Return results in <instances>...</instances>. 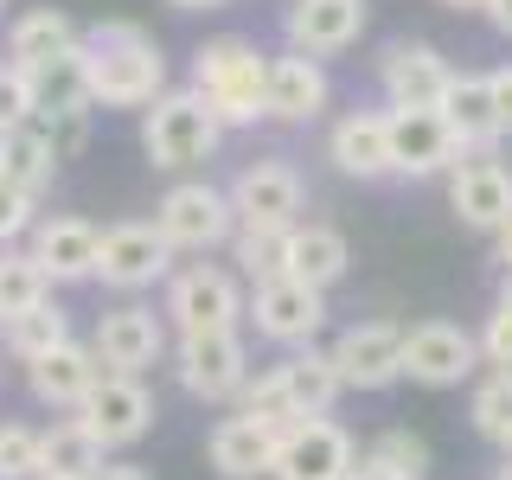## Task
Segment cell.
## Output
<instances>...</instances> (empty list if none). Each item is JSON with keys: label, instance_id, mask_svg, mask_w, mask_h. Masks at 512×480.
<instances>
[{"label": "cell", "instance_id": "f907efd6", "mask_svg": "<svg viewBox=\"0 0 512 480\" xmlns=\"http://www.w3.org/2000/svg\"><path fill=\"white\" fill-rule=\"evenodd\" d=\"M506 461H512V442H506Z\"/></svg>", "mask_w": 512, "mask_h": 480}, {"label": "cell", "instance_id": "c3c4849f", "mask_svg": "<svg viewBox=\"0 0 512 480\" xmlns=\"http://www.w3.org/2000/svg\"><path fill=\"white\" fill-rule=\"evenodd\" d=\"M352 480H391V474H378V468H365V461H359V468H352Z\"/></svg>", "mask_w": 512, "mask_h": 480}, {"label": "cell", "instance_id": "ba28073f", "mask_svg": "<svg viewBox=\"0 0 512 480\" xmlns=\"http://www.w3.org/2000/svg\"><path fill=\"white\" fill-rule=\"evenodd\" d=\"M173 378L199 404H231L250 384V346L244 333H199V340L173 346Z\"/></svg>", "mask_w": 512, "mask_h": 480}, {"label": "cell", "instance_id": "9a60e30c", "mask_svg": "<svg viewBox=\"0 0 512 480\" xmlns=\"http://www.w3.org/2000/svg\"><path fill=\"white\" fill-rule=\"evenodd\" d=\"M365 20H372L365 0H288L282 39H288V52H301V58L320 64V58L346 52V45H359Z\"/></svg>", "mask_w": 512, "mask_h": 480}, {"label": "cell", "instance_id": "cb8c5ba5", "mask_svg": "<svg viewBox=\"0 0 512 480\" xmlns=\"http://www.w3.org/2000/svg\"><path fill=\"white\" fill-rule=\"evenodd\" d=\"M269 378H276V391L288 397V410L308 423V416H327L333 404H340V372H333V352H320V346H301V352H288L282 365H269Z\"/></svg>", "mask_w": 512, "mask_h": 480}, {"label": "cell", "instance_id": "ab89813d", "mask_svg": "<svg viewBox=\"0 0 512 480\" xmlns=\"http://www.w3.org/2000/svg\"><path fill=\"white\" fill-rule=\"evenodd\" d=\"M39 135L52 141V154H58V160H71V154L90 141V109H77V116H45V122H39Z\"/></svg>", "mask_w": 512, "mask_h": 480}, {"label": "cell", "instance_id": "e0dca14e", "mask_svg": "<svg viewBox=\"0 0 512 480\" xmlns=\"http://www.w3.org/2000/svg\"><path fill=\"white\" fill-rule=\"evenodd\" d=\"M77 423L90 429L103 448H128V442H141L154 429V397H148V384L141 378H109L84 397V410H77Z\"/></svg>", "mask_w": 512, "mask_h": 480}, {"label": "cell", "instance_id": "f1b7e54d", "mask_svg": "<svg viewBox=\"0 0 512 480\" xmlns=\"http://www.w3.org/2000/svg\"><path fill=\"white\" fill-rule=\"evenodd\" d=\"M0 180L7 186H20L26 199H45L58 180V154H52V141L39 135V122L32 128H13V135H0Z\"/></svg>", "mask_w": 512, "mask_h": 480}, {"label": "cell", "instance_id": "5b68a950", "mask_svg": "<svg viewBox=\"0 0 512 480\" xmlns=\"http://www.w3.org/2000/svg\"><path fill=\"white\" fill-rule=\"evenodd\" d=\"M154 231L167 237L173 256H180V250L186 256H205V250H218V244H231V237H237V212H231V199H224V186L180 180V186L160 192Z\"/></svg>", "mask_w": 512, "mask_h": 480}, {"label": "cell", "instance_id": "7402d4cb", "mask_svg": "<svg viewBox=\"0 0 512 480\" xmlns=\"http://www.w3.org/2000/svg\"><path fill=\"white\" fill-rule=\"evenodd\" d=\"M352 269V244H346V231H333V224H314V218H301L295 231H288V244H282V276L288 282H308L327 295L333 282H340Z\"/></svg>", "mask_w": 512, "mask_h": 480}, {"label": "cell", "instance_id": "836d02e7", "mask_svg": "<svg viewBox=\"0 0 512 480\" xmlns=\"http://www.w3.org/2000/svg\"><path fill=\"white\" fill-rule=\"evenodd\" d=\"M468 416H474V429L487 442H512V372H493V378H480L474 384V397H468Z\"/></svg>", "mask_w": 512, "mask_h": 480}, {"label": "cell", "instance_id": "d6a6232c", "mask_svg": "<svg viewBox=\"0 0 512 480\" xmlns=\"http://www.w3.org/2000/svg\"><path fill=\"white\" fill-rule=\"evenodd\" d=\"M359 461L378 468V474H391V480H423L429 474V442L410 436V429H378V436L365 442Z\"/></svg>", "mask_w": 512, "mask_h": 480}, {"label": "cell", "instance_id": "8d00e7d4", "mask_svg": "<svg viewBox=\"0 0 512 480\" xmlns=\"http://www.w3.org/2000/svg\"><path fill=\"white\" fill-rule=\"evenodd\" d=\"M39 122V109H32V77L13 71L7 58H0V135H13V128H32Z\"/></svg>", "mask_w": 512, "mask_h": 480}, {"label": "cell", "instance_id": "7a4b0ae2", "mask_svg": "<svg viewBox=\"0 0 512 480\" xmlns=\"http://www.w3.org/2000/svg\"><path fill=\"white\" fill-rule=\"evenodd\" d=\"M192 90L205 96V109L224 122V128H250L263 122V90H269V52L237 32L224 39H205L192 52Z\"/></svg>", "mask_w": 512, "mask_h": 480}, {"label": "cell", "instance_id": "7bdbcfd3", "mask_svg": "<svg viewBox=\"0 0 512 480\" xmlns=\"http://www.w3.org/2000/svg\"><path fill=\"white\" fill-rule=\"evenodd\" d=\"M96 480H148V468H128V461L109 468V461H103V474H96Z\"/></svg>", "mask_w": 512, "mask_h": 480}, {"label": "cell", "instance_id": "603a6c76", "mask_svg": "<svg viewBox=\"0 0 512 480\" xmlns=\"http://www.w3.org/2000/svg\"><path fill=\"white\" fill-rule=\"evenodd\" d=\"M327 96H333V84L314 58H301V52L269 58V90H263L269 122H314L320 109H327Z\"/></svg>", "mask_w": 512, "mask_h": 480}, {"label": "cell", "instance_id": "8fae6325", "mask_svg": "<svg viewBox=\"0 0 512 480\" xmlns=\"http://www.w3.org/2000/svg\"><path fill=\"white\" fill-rule=\"evenodd\" d=\"M327 352L346 391H391L404 378V327L391 320H352Z\"/></svg>", "mask_w": 512, "mask_h": 480}, {"label": "cell", "instance_id": "1f68e13d", "mask_svg": "<svg viewBox=\"0 0 512 480\" xmlns=\"http://www.w3.org/2000/svg\"><path fill=\"white\" fill-rule=\"evenodd\" d=\"M52 301V276L32 263V250H0V320H20Z\"/></svg>", "mask_w": 512, "mask_h": 480}, {"label": "cell", "instance_id": "4316f807", "mask_svg": "<svg viewBox=\"0 0 512 480\" xmlns=\"http://www.w3.org/2000/svg\"><path fill=\"white\" fill-rule=\"evenodd\" d=\"M77 39H84V32H77V20L64 7H32L7 26V64L13 71H39V64L77 52Z\"/></svg>", "mask_w": 512, "mask_h": 480}, {"label": "cell", "instance_id": "74e56055", "mask_svg": "<svg viewBox=\"0 0 512 480\" xmlns=\"http://www.w3.org/2000/svg\"><path fill=\"white\" fill-rule=\"evenodd\" d=\"M32 224H39V199H26L20 186L0 180V250H13V244L32 231Z\"/></svg>", "mask_w": 512, "mask_h": 480}, {"label": "cell", "instance_id": "4dcf8cb0", "mask_svg": "<svg viewBox=\"0 0 512 480\" xmlns=\"http://www.w3.org/2000/svg\"><path fill=\"white\" fill-rule=\"evenodd\" d=\"M64 340H71V314L58 308V301H45V308H32L20 320H0V346H7V359H45V352H58Z\"/></svg>", "mask_w": 512, "mask_h": 480}, {"label": "cell", "instance_id": "83f0119b", "mask_svg": "<svg viewBox=\"0 0 512 480\" xmlns=\"http://www.w3.org/2000/svg\"><path fill=\"white\" fill-rule=\"evenodd\" d=\"M103 455H109V448L96 442L77 416L39 429V480H96V474H103Z\"/></svg>", "mask_w": 512, "mask_h": 480}, {"label": "cell", "instance_id": "ee69618b", "mask_svg": "<svg viewBox=\"0 0 512 480\" xmlns=\"http://www.w3.org/2000/svg\"><path fill=\"white\" fill-rule=\"evenodd\" d=\"M500 269H506V276H512V224H506V231H500Z\"/></svg>", "mask_w": 512, "mask_h": 480}, {"label": "cell", "instance_id": "d590c367", "mask_svg": "<svg viewBox=\"0 0 512 480\" xmlns=\"http://www.w3.org/2000/svg\"><path fill=\"white\" fill-rule=\"evenodd\" d=\"M0 480H39V429L0 423Z\"/></svg>", "mask_w": 512, "mask_h": 480}, {"label": "cell", "instance_id": "f546056e", "mask_svg": "<svg viewBox=\"0 0 512 480\" xmlns=\"http://www.w3.org/2000/svg\"><path fill=\"white\" fill-rule=\"evenodd\" d=\"M26 77H32V109H39V122L90 109V84H84V58H77V52L39 64V71H26Z\"/></svg>", "mask_w": 512, "mask_h": 480}, {"label": "cell", "instance_id": "816d5d0a", "mask_svg": "<svg viewBox=\"0 0 512 480\" xmlns=\"http://www.w3.org/2000/svg\"><path fill=\"white\" fill-rule=\"evenodd\" d=\"M0 7H7V0H0Z\"/></svg>", "mask_w": 512, "mask_h": 480}, {"label": "cell", "instance_id": "44dd1931", "mask_svg": "<svg viewBox=\"0 0 512 480\" xmlns=\"http://www.w3.org/2000/svg\"><path fill=\"white\" fill-rule=\"evenodd\" d=\"M26 384H32V397H39V404L77 416V410H84V397L103 384V365H96V352L84 340H64L58 352H45V359L26 365Z\"/></svg>", "mask_w": 512, "mask_h": 480}, {"label": "cell", "instance_id": "e575fe53", "mask_svg": "<svg viewBox=\"0 0 512 480\" xmlns=\"http://www.w3.org/2000/svg\"><path fill=\"white\" fill-rule=\"evenodd\" d=\"M288 231H295V224H288ZM288 231H244V224H237V237H231V263L244 269L250 282L282 276V244H288Z\"/></svg>", "mask_w": 512, "mask_h": 480}, {"label": "cell", "instance_id": "6da1fadb", "mask_svg": "<svg viewBox=\"0 0 512 480\" xmlns=\"http://www.w3.org/2000/svg\"><path fill=\"white\" fill-rule=\"evenodd\" d=\"M77 58H84L90 103L103 109H154V96H167V52L135 20H96L77 39Z\"/></svg>", "mask_w": 512, "mask_h": 480}, {"label": "cell", "instance_id": "8992f818", "mask_svg": "<svg viewBox=\"0 0 512 480\" xmlns=\"http://www.w3.org/2000/svg\"><path fill=\"white\" fill-rule=\"evenodd\" d=\"M224 199H231V212H237L244 231H288V224H301L308 180H301L288 160L263 154V160H244V167H237V180L224 186Z\"/></svg>", "mask_w": 512, "mask_h": 480}, {"label": "cell", "instance_id": "7c38bea8", "mask_svg": "<svg viewBox=\"0 0 512 480\" xmlns=\"http://www.w3.org/2000/svg\"><path fill=\"white\" fill-rule=\"evenodd\" d=\"M448 212L468 224V231L500 237L512 224V167L493 154H461L448 167Z\"/></svg>", "mask_w": 512, "mask_h": 480}, {"label": "cell", "instance_id": "277c9868", "mask_svg": "<svg viewBox=\"0 0 512 480\" xmlns=\"http://www.w3.org/2000/svg\"><path fill=\"white\" fill-rule=\"evenodd\" d=\"M244 282L224 263H186L167 276V301H160V320H167L180 340H199V333H237L244 320Z\"/></svg>", "mask_w": 512, "mask_h": 480}, {"label": "cell", "instance_id": "60d3db41", "mask_svg": "<svg viewBox=\"0 0 512 480\" xmlns=\"http://www.w3.org/2000/svg\"><path fill=\"white\" fill-rule=\"evenodd\" d=\"M487 96H493V128H500V141H506L512 135V64L487 71Z\"/></svg>", "mask_w": 512, "mask_h": 480}, {"label": "cell", "instance_id": "f6af8a7d", "mask_svg": "<svg viewBox=\"0 0 512 480\" xmlns=\"http://www.w3.org/2000/svg\"><path fill=\"white\" fill-rule=\"evenodd\" d=\"M167 7H186V13H205V7H224V0H167Z\"/></svg>", "mask_w": 512, "mask_h": 480}, {"label": "cell", "instance_id": "b9f144b4", "mask_svg": "<svg viewBox=\"0 0 512 480\" xmlns=\"http://www.w3.org/2000/svg\"><path fill=\"white\" fill-rule=\"evenodd\" d=\"M487 20H493V32L512 39V0H487Z\"/></svg>", "mask_w": 512, "mask_h": 480}, {"label": "cell", "instance_id": "4fadbf2b", "mask_svg": "<svg viewBox=\"0 0 512 480\" xmlns=\"http://www.w3.org/2000/svg\"><path fill=\"white\" fill-rule=\"evenodd\" d=\"M359 468V448L333 416H308L276 442V474L269 480H352Z\"/></svg>", "mask_w": 512, "mask_h": 480}, {"label": "cell", "instance_id": "2e32d148", "mask_svg": "<svg viewBox=\"0 0 512 480\" xmlns=\"http://www.w3.org/2000/svg\"><path fill=\"white\" fill-rule=\"evenodd\" d=\"M448 84H455V64H448L436 45H423V39L391 45V52H384V64H378L384 109H442Z\"/></svg>", "mask_w": 512, "mask_h": 480}, {"label": "cell", "instance_id": "52a82bcc", "mask_svg": "<svg viewBox=\"0 0 512 480\" xmlns=\"http://www.w3.org/2000/svg\"><path fill=\"white\" fill-rule=\"evenodd\" d=\"M90 352L109 378H141L148 365L167 359V320H160L148 301H122V308L96 314Z\"/></svg>", "mask_w": 512, "mask_h": 480}, {"label": "cell", "instance_id": "484cf974", "mask_svg": "<svg viewBox=\"0 0 512 480\" xmlns=\"http://www.w3.org/2000/svg\"><path fill=\"white\" fill-rule=\"evenodd\" d=\"M276 442L269 429H256L250 416H224V423L205 436V461L224 474V480H263L276 474Z\"/></svg>", "mask_w": 512, "mask_h": 480}, {"label": "cell", "instance_id": "9c48e42d", "mask_svg": "<svg viewBox=\"0 0 512 480\" xmlns=\"http://www.w3.org/2000/svg\"><path fill=\"white\" fill-rule=\"evenodd\" d=\"M244 320H250L256 333H263L269 346L301 352V346H314V333H320V327H327V295H320V288H308V282L269 276V282H256V288H250Z\"/></svg>", "mask_w": 512, "mask_h": 480}, {"label": "cell", "instance_id": "ffe728a7", "mask_svg": "<svg viewBox=\"0 0 512 480\" xmlns=\"http://www.w3.org/2000/svg\"><path fill=\"white\" fill-rule=\"evenodd\" d=\"M327 160L346 180H391V116L384 109H346L327 128Z\"/></svg>", "mask_w": 512, "mask_h": 480}, {"label": "cell", "instance_id": "d6986e66", "mask_svg": "<svg viewBox=\"0 0 512 480\" xmlns=\"http://www.w3.org/2000/svg\"><path fill=\"white\" fill-rule=\"evenodd\" d=\"M391 116V173H404V180H436L461 160L455 135L442 128L436 109H384Z\"/></svg>", "mask_w": 512, "mask_h": 480}, {"label": "cell", "instance_id": "ac0fdd59", "mask_svg": "<svg viewBox=\"0 0 512 480\" xmlns=\"http://www.w3.org/2000/svg\"><path fill=\"white\" fill-rule=\"evenodd\" d=\"M96 244H103V231L90 218H71V212H52L26 231L32 263L52 282H96Z\"/></svg>", "mask_w": 512, "mask_h": 480}, {"label": "cell", "instance_id": "d4e9b609", "mask_svg": "<svg viewBox=\"0 0 512 480\" xmlns=\"http://www.w3.org/2000/svg\"><path fill=\"white\" fill-rule=\"evenodd\" d=\"M442 128L455 135L461 154H493L500 128H493V96H487V71H455V84L442 96Z\"/></svg>", "mask_w": 512, "mask_h": 480}, {"label": "cell", "instance_id": "7dc6e473", "mask_svg": "<svg viewBox=\"0 0 512 480\" xmlns=\"http://www.w3.org/2000/svg\"><path fill=\"white\" fill-rule=\"evenodd\" d=\"M493 308H500V314H512V276L500 282V301H493Z\"/></svg>", "mask_w": 512, "mask_h": 480}, {"label": "cell", "instance_id": "bcb514c9", "mask_svg": "<svg viewBox=\"0 0 512 480\" xmlns=\"http://www.w3.org/2000/svg\"><path fill=\"white\" fill-rule=\"evenodd\" d=\"M442 7H455V13H487V0H442Z\"/></svg>", "mask_w": 512, "mask_h": 480}, {"label": "cell", "instance_id": "3957f363", "mask_svg": "<svg viewBox=\"0 0 512 480\" xmlns=\"http://www.w3.org/2000/svg\"><path fill=\"white\" fill-rule=\"evenodd\" d=\"M224 141V122L205 109L199 90H167L154 96V109H141V148L160 173H186V167H205Z\"/></svg>", "mask_w": 512, "mask_h": 480}, {"label": "cell", "instance_id": "5bb4252c", "mask_svg": "<svg viewBox=\"0 0 512 480\" xmlns=\"http://www.w3.org/2000/svg\"><path fill=\"white\" fill-rule=\"evenodd\" d=\"M474 365H480V346L468 327H455V320H416V327H404V378L429 384V391H448Z\"/></svg>", "mask_w": 512, "mask_h": 480}, {"label": "cell", "instance_id": "30bf717a", "mask_svg": "<svg viewBox=\"0 0 512 480\" xmlns=\"http://www.w3.org/2000/svg\"><path fill=\"white\" fill-rule=\"evenodd\" d=\"M173 276V250L154 224H109L103 244H96V282L116 288V295H141V288Z\"/></svg>", "mask_w": 512, "mask_h": 480}, {"label": "cell", "instance_id": "681fc988", "mask_svg": "<svg viewBox=\"0 0 512 480\" xmlns=\"http://www.w3.org/2000/svg\"><path fill=\"white\" fill-rule=\"evenodd\" d=\"M493 480H512V461H506V468H493Z\"/></svg>", "mask_w": 512, "mask_h": 480}, {"label": "cell", "instance_id": "f35d334b", "mask_svg": "<svg viewBox=\"0 0 512 480\" xmlns=\"http://www.w3.org/2000/svg\"><path fill=\"white\" fill-rule=\"evenodd\" d=\"M474 346H480V359H487L493 372H512V314L493 308V314H487V327L474 333Z\"/></svg>", "mask_w": 512, "mask_h": 480}]
</instances>
